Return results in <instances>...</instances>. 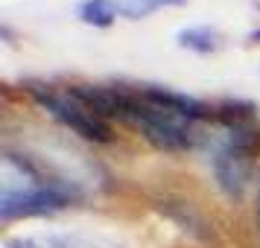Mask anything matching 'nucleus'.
I'll return each instance as SVG.
<instances>
[{"mask_svg":"<svg viewBox=\"0 0 260 248\" xmlns=\"http://www.w3.org/2000/svg\"><path fill=\"white\" fill-rule=\"evenodd\" d=\"M208 149V166L225 199L240 201L246 193L260 149V126L251 123H216V131L202 137Z\"/></svg>","mask_w":260,"mask_h":248,"instance_id":"1","label":"nucleus"},{"mask_svg":"<svg viewBox=\"0 0 260 248\" xmlns=\"http://www.w3.org/2000/svg\"><path fill=\"white\" fill-rule=\"evenodd\" d=\"M21 88H24L26 96H29L38 108H44L50 117L59 120L64 129H71L73 134H79L82 140H91V143H111L114 140L111 123L103 120V117H96L82 99H76V96L71 94L68 85L59 88V85H53V82L26 79Z\"/></svg>","mask_w":260,"mask_h":248,"instance_id":"2","label":"nucleus"},{"mask_svg":"<svg viewBox=\"0 0 260 248\" xmlns=\"http://www.w3.org/2000/svg\"><path fill=\"white\" fill-rule=\"evenodd\" d=\"M76 201V190L61 184V181H44L32 175V181L24 190L3 187L0 196V219L12 222V219H26V216H47V213L64 210Z\"/></svg>","mask_w":260,"mask_h":248,"instance_id":"3","label":"nucleus"},{"mask_svg":"<svg viewBox=\"0 0 260 248\" xmlns=\"http://www.w3.org/2000/svg\"><path fill=\"white\" fill-rule=\"evenodd\" d=\"M76 15H79L82 24L96 26V29H106V26H111L117 21L120 9H117L114 0H82L79 9H76Z\"/></svg>","mask_w":260,"mask_h":248,"instance_id":"4","label":"nucleus"},{"mask_svg":"<svg viewBox=\"0 0 260 248\" xmlns=\"http://www.w3.org/2000/svg\"><path fill=\"white\" fill-rule=\"evenodd\" d=\"M176 41L181 47L199 53V56H208L219 47V32L211 29V26H187V29H178Z\"/></svg>","mask_w":260,"mask_h":248,"instance_id":"5","label":"nucleus"},{"mask_svg":"<svg viewBox=\"0 0 260 248\" xmlns=\"http://www.w3.org/2000/svg\"><path fill=\"white\" fill-rule=\"evenodd\" d=\"M114 3H117V9H120L123 18L141 21L146 15L164 9V6H181V3H187V0H114Z\"/></svg>","mask_w":260,"mask_h":248,"instance_id":"6","label":"nucleus"},{"mask_svg":"<svg viewBox=\"0 0 260 248\" xmlns=\"http://www.w3.org/2000/svg\"><path fill=\"white\" fill-rule=\"evenodd\" d=\"M254 222H257V234H260V181H257V204H254Z\"/></svg>","mask_w":260,"mask_h":248,"instance_id":"7","label":"nucleus"},{"mask_svg":"<svg viewBox=\"0 0 260 248\" xmlns=\"http://www.w3.org/2000/svg\"><path fill=\"white\" fill-rule=\"evenodd\" d=\"M248 41H254V44H260V29H254V32H248Z\"/></svg>","mask_w":260,"mask_h":248,"instance_id":"8","label":"nucleus"}]
</instances>
